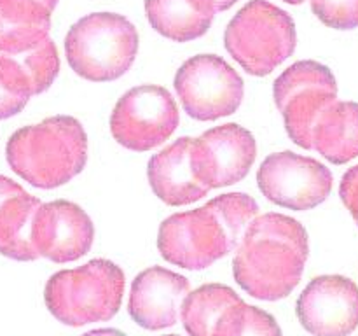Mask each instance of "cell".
Here are the masks:
<instances>
[{
  "instance_id": "f546056e",
  "label": "cell",
  "mask_w": 358,
  "mask_h": 336,
  "mask_svg": "<svg viewBox=\"0 0 358 336\" xmlns=\"http://www.w3.org/2000/svg\"><path fill=\"white\" fill-rule=\"evenodd\" d=\"M283 2H287V4H292V6H299V4H303L304 0H283Z\"/></svg>"
},
{
  "instance_id": "484cf974",
  "label": "cell",
  "mask_w": 358,
  "mask_h": 336,
  "mask_svg": "<svg viewBox=\"0 0 358 336\" xmlns=\"http://www.w3.org/2000/svg\"><path fill=\"white\" fill-rule=\"evenodd\" d=\"M23 191L24 189L17 182H14L13 178L6 177V175H0V206H2L3 202H7L9 198H13V196L20 195Z\"/></svg>"
},
{
  "instance_id": "f1b7e54d",
  "label": "cell",
  "mask_w": 358,
  "mask_h": 336,
  "mask_svg": "<svg viewBox=\"0 0 358 336\" xmlns=\"http://www.w3.org/2000/svg\"><path fill=\"white\" fill-rule=\"evenodd\" d=\"M38 4H42V6L45 7V9L48 10H55V7H56V4H58V0H37Z\"/></svg>"
},
{
  "instance_id": "30bf717a",
  "label": "cell",
  "mask_w": 358,
  "mask_h": 336,
  "mask_svg": "<svg viewBox=\"0 0 358 336\" xmlns=\"http://www.w3.org/2000/svg\"><path fill=\"white\" fill-rule=\"evenodd\" d=\"M331 170L318 160L292 150L269 154L257 170L262 196L283 209L311 210L324 203L332 191Z\"/></svg>"
},
{
  "instance_id": "6da1fadb",
  "label": "cell",
  "mask_w": 358,
  "mask_h": 336,
  "mask_svg": "<svg viewBox=\"0 0 358 336\" xmlns=\"http://www.w3.org/2000/svg\"><path fill=\"white\" fill-rule=\"evenodd\" d=\"M308 255L310 241L299 220L278 212L255 216L236 247L234 280L255 300H283L299 286Z\"/></svg>"
},
{
  "instance_id": "ac0fdd59",
  "label": "cell",
  "mask_w": 358,
  "mask_h": 336,
  "mask_svg": "<svg viewBox=\"0 0 358 336\" xmlns=\"http://www.w3.org/2000/svg\"><path fill=\"white\" fill-rule=\"evenodd\" d=\"M313 149L332 164H346L358 158V104L334 102L318 119Z\"/></svg>"
},
{
  "instance_id": "5b68a950",
  "label": "cell",
  "mask_w": 358,
  "mask_h": 336,
  "mask_svg": "<svg viewBox=\"0 0 358 336\" xmlns=\"http://www.w3.org/2000/svg\"><path fill=\"white\" fill-rule=\"evenodd\" d=\"M70 69L91 83H110L124 76L138 55V31L128 18L93 13L70 27L65 37Z\"/></svg>"
},
{
  "instance_id": "ba28073f",
  "label": "cell",
  "mask_w": 358,
  "mask_h": 336,
  "mask_svg": "<svg viewBox=\"0 0 358 336\" xmlns=\"http://www.w3.org/2000/svg\"><path fill=\"white\" fill-rule=\"evenodd\" d=\"M175 91L182 107L196 121H217L234 114L245 94L240 74L217 55H198L175 74Z\"/></svg>"
},
{
  "instance_id": "4dcf8cb0",
  "label": "cell",
  "mask_w": 358,
  "mask_h": 336,
  "mask_svg": "<svg viewBox=\"0 0 358 336\" xmlns=\"http://www.w3.org/2000/svg\"><path fill=\"white\" fill-rule=\"evenodd\" d=\"M164 336H178V335H164Z\"/></svg>"
},
{
  "instance_id": "7402d4cb",
  "label": "cell",
  "mask_w": 358,
  "mask_h": 336,
  "mask_svg": "<svg viewBox=\"0 0 358 336\" xmlns=\"http://www.w3.org/2000/svg\"><path fill=\"white\" fill-rule=\"evenodd\" d=\"M34 97L31 83L20 59L0 55V119L13 118L27 107Z\"/></svg>"
},
{
  "instance_id": "44dd1931",
  "label": "cell",
  "mask_w": 358,
  "mask_h": 336,
  "mask_svg": "<svg viewBox=\"0 0 358 336\" xmlns=\"http://www.w3.org/2000/svg\"><path fill=\"white\" fill-rule=\"evenodd\" d=\"M213 336H283L269 312L240 300L224 314Z\"/></svg>"
},
{
  "instance_id": "7c38bea8",
  "label": "cell",
  "mask_w": 358,
  "mask_h": 336,
  "mask_svg": "<svg viewBox=\"0 0 358 336\" xmlns=\"http://www.w3.org/2000/svg\"><path fill=\"white\" fill-rule=\"evenodd\" d=\"M301 326L311 336H350L358 328V287L343 275L311 280L296 303Z\"/></svg>"
},
{
  "instance_id": "83f0119b",
  "label": "cell",
  "mask_w": 358,
  "mask_h": 336,
  "mask_svg": "<svg viewBox=\"0 0 358 336\" xmlns=\"http://www.w3.org/2000/svg\"><path fill=\"white\" fill-rule=\"evenodd\" d=\"M236 2H238V0H210V4H212L215 14L222 13V10L231 9V7H233Z\"/></svg>"
},
{
  "instance_id": "cb8c5ba5",
  "label": "cell",
  "mask_w": 358,
  "mask_h": 336,
  "mask_svg": "<svg viewBox=\"0 0 358 336\" xmlns=\"http://www.w3.org/2000/svg\"><path fill=\"white\" fill-rule=\"evenodd\" d=\"M315 16L334 30L358 27V0H310Z\"/></svg>"
},
{
  "instance_id": "9c48e42d",
  "label": "cell",
  "mask_w": 358,
  "mask_h": 336,
  "mask_svg": "<svg viewBox=\"0 0 358 336\" xmlns=\"http://www.w3.org/2000/svg\"><path fill=\"white\" fill-rule=\"evenodd\" d=\"M180 114L163 86L142 84L126 91L110 114V133L119 146L135 153L156 149L177 130Z\"/></svg>"
},
{
  "instance_id": "d4e9b609",
  "label": "cell",
  "mask_w": 358,
  "mask_h": 336,
  "mask_svg": "<svg viewBox=\"0 0 358 336\" xmlns=\"http://www.w3.org/2000/svg\"><path fill=\"white\" fill-rule=\"evenodd\" d=\"M339 196H341L343 203H345V206L350 210V214L358 224V164L350 168L343 175L341 184H339Z\"/></svg>"
},
{
  "instance_id": "277c9868",
  "label": "cell",
  "mask_w": 358,
  "mask_h": 336,
  "mask_svg": "<svg viewBox=\"0 0 358 336\" xmlns=\"http://www.w3.org/2000/svg\"><path fill=\"white\" fill-rule=\"evenodd\" d=\"M124 272L108 259L96 258L49 276L44 303L49 314L70 328L110 321L124 294Z\"/></svg>"
},
{
  "instance_id": "603a6c76",
  "label": "cell",
  "mask_w": 358,
  "mask_h": 336,
  "mask_svg": "<svg viewBox=\"0 0 358 336\" xmlns=\"http://www.w3.org/2000/svg\"><path fill=\"white\" fill-rule=\"evenodd\" d=\"M20 63L30 79L34 94H41L52 86L59 74L58 48L48 37L30 51L21 52Z\"/></svg>"
},
{
  "instance_id": "d6986e66",
  "label": "cell",
  "mask_w": 358,
  "mask_h": 336,
  "mask_svg": "<svg viewBox=\"0 0 358 336\" xmlns=\"http://www.w3.org/2000/svg\"><path fill=\"white\" fill-rule=\"evenodd\" d=\"M37 196L27 191L13 196L0 206V254L14 261H35L37 251L31 244V226L38 206Z\"/></svg>"
},
{
  "instance_id": "4fadbf2b",
  "label": "cell",
  "mask_w": 358,
  "mask_h": 336,
  "mask_svg": "<svg viewBox=\"0 0 358 336\" xmlns=\"http://www.w3.org/2000/svg\"><path fill=\"white\" fill-rule=\"evenodd\" d=\"M94 241V224L86 210L66 200L42 203L35 212L31 244L38 258L58 265L86 255Z\"/></svg>"
},
{
  "instance_id": "8fae6325",
  "label": "cell",
  "mask_w": 358,
  "mask_h": 336,
  "mask_svg": "<svg viewBox=\"0 0 358 336\" xmlns=\"http://www.w3.org/2000/svg\"><path fill=\"white\" fill-rule=\"evenodd\" d=\"M257 156V144L247 128L234 122L215 126L192 139V167L208 189L243 181Z\"/></svg>"
},
{
  "instance_id": "e0dca14e",
  "label": "cell",
  "mask_w": 358,
  "mask_h": 336,
  "mask_svg": "<svg viewBox=\"0 0 358 336\" xmlns=\"http://www.w3.org/2000/svg\"><path fill=\"white\" fill-rule=\"evenodd\" d=\"M150 27L173 42H189L203 37L213 23L210 0H145Z\"/></svg>"
},
{
  "instance_id": "5bb4252c",
  "label": "cell",
  "mask_w": 358,
  "mask_h": 336,
  "mask_svg": "<svg viewBox=\"0 0 358 336\" xmlns=\"http://www.w3.org/2000/svg\"><path fill=\"white\" fill-rule=\"evenodd\" d=\"M191 284L163 266H150L135 276L129 289L128 314L140 328L161 331L177 324Z\"/></svg>"
},
{
  "instance_id": "8992f818",
  "label": "cell",
  "mask_w": 358,
  "mask_h": 336,
  "mask_svg": "<svg viewBox=\"0 0 358 336\" xmlns=\"http://www.w3.org/2000/svg\"><path fill=\"white\" fill-rule=\"evenodd\" d=\"M224 46L245 72L268 76L296 51V23L275 4L250 0L227 24Z\"/></svg>"
},
{
  "instance_id": "2e32d148",
  "label": "cell",
  "mask_w": 358,
  "mask_h": 336,
  "mask_svg": "<svg viewBox=\"0 0 358 336\" xmlns=\"http://www.w3.org/2000/svg\"><path fill=\"white\" fill-rule=\"evenodd\" d=\"M51 14L37 0H0V52L17 56L45 41Z\"/></svg>"
},
{
  "instance_id": "7a4b0ae2",
  "label": "cell",
  "mask_w": 358,
  "mask_h": 336,
  "mask_svg": "<svg viewBox=\"0 0 358 336\" xmlns=\"http://www.w3.org/2000/svg\"><path fill=\"white\" fill-rule=\"evenodd\" d=\"M259 205L245 192H226L199 209L164 219L157 233V251L164 261L184 270H205L233 252Z\"/></svg>"
},
{
  "instance_id": "52a82bcc",
  "label": "cell",
  "mask_w": 358,
  "mask_h": 336,
  "mask_svg": "<svg viewBox=\"0 0 358 336\" xmlns=\"http://www.w3.org/2000/svg\"><path fill=\"white\" fill-rule=\"evenodd\" d=\"M273 97L282 112L287 135L296 146L311 150L318 119L338 102V83L324 63L301 59L280 74Z\"/></svg>"
},
{
  "instance_id": "9a60e30c",
  "label": "cell",
  "mask_w": 358,
  "mask_h": 336,
  "mask_svg": "<svg viewBox=\"0 0 358 336\" xmlns=\"http://www.w3.org/2000/svg\"><path fill=\"white\" fill-rule=\"evenodd\" d=\"M192 139L180 136L154 154L147 164V178L150 189L163 203L170 206H184L205 198L210 192L196 175L191 160Z\"/></svg>"
},
{
  "instance_id": "4316f807",
  "label": "cell",
  "mask_w": 358,
  "mask_h": 336,
  "mask_svg": "<svg viewBox=\"0 0 358 336\" xmlns=\"http://www.w3.org/2000/svg\"><path fill=\"white\" fill-rule=\"evenodd\" d=\"M83 336H128L122 331L114 328H100V329H91V331L84 332Z\"/></svg>"
},
{
  "instance_id": "3957f363",
  "label": "cell",
  "mask_w": 358,
  "mask_h": 336,
  "mask_svg": "<svg viewBox=\"0 0 358 336\" xmlns=\"http://www.w3.org/2000/svg\"><path fill=\"white\" fill-rule=\"evenodd\" d=\"M6 158L14 174L34 188H59L86 167V130L72 115H51L14 132Z\"/></svg>"
},
{
  "instance_id": "ffe728a7",
  "label": "cell",
  "mask_w": 358,
  "mask_h": 336,
  "mask_svg": "<svg viewBox=\"0 0 358 336\" xmlns=\"http://www.w3.org/2000/svg\"><path fill=\"white\" fill-rule=\"evenodd\" d=\"M240 294L224 284H205L185 296L180 318L191 336H213L220 318L238 303Z\"/></svg>"
}]
</instances>
